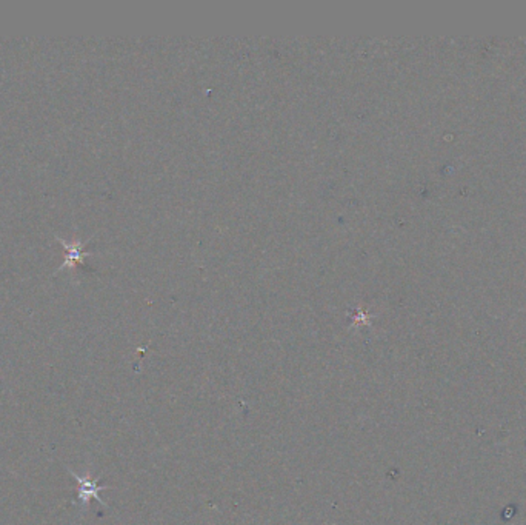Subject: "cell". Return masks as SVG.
<instances>
[{"label": "cell", "instance_id": "1", "mask_svg": "<svg viewBox=\"0 0 526 525\" xmlns=\"http://www.w3.org/2000/svg\"><path fill=\"white\" fill-rule=\"evenodd\" d=\"M71 476L74 479L79 481V484H81V501H82L83 505H88V502H90V498H94V499L99 501L102 505H105V502L100 499L99 491L105 490L106 487H99V485H97V481H91L88 478H81V476L76 474L74 472H71Z\"/></svg>", "mask_w": 526, "mask_h": 525}]
</instances>
